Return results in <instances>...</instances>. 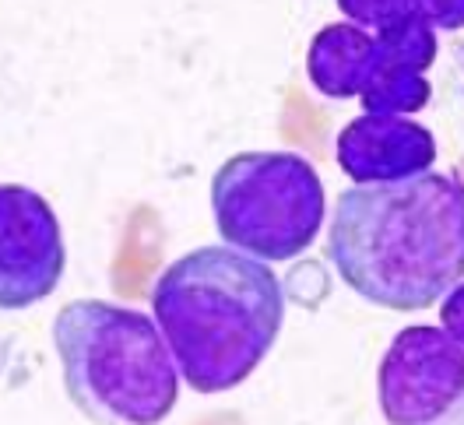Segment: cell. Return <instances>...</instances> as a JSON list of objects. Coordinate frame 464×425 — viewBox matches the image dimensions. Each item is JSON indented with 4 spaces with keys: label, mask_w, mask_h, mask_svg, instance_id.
<instances>
[{
    "label": "cell",
    "mask_w": 464,
    "mask_h": 425,
    "mask_svg": "<svg viewBox=\"0 0 464 425\" xmlns=\"http://www.w3.org/2000/svg\"><path fill=\"white\" fill-rule=\"evenodd\" d=\"M387 425H464V348L440 327H408L377 372Z\"/></svg>",
    "instance_id": "cell-6"
},
{
    "label": "cell",
    "mask_w": 464,
    "mask_h": 425,
    "mask_svg": "<svg viewBox=\"0 0 464 425\" xmlns=\"http://www.w3.org/2000/svg\"><path fill=\"white\" fill-rule=\"evenodd\" d=\"M63 391L95 425H159L176 408L179 369L159 324L106 299H74L53 320Z\"/></svg>",
    "instance_id": "cell-3"
},
{
    "label": "cell",
    "mask_w": 464,
    "mask_h": 425,
    "mask_svg": "<svg viewBox=\"0 0 464 425\" xmlns=\"http://www.w3.org/2000/svg\"><path fill=\"white\" fill-rule=\"evenodd\" d=\"M151 313L179 376L198 394H222L271 352L285 320V292L261 260L232 246H201L162 271Z\"/></svg>",
    "instance_id": "cell-2"
},
{
    "label": "cell",
    "mask_w": 464,
    "mask_h": 425,
    "mask_svg": "<svg viewBox=\"0 0 464 425\" xmlns=\"http://www.w3.org/2000/svg\"><path fill=\"white\" fill-rule=\"evenodd\" d=\"M436 57V32L422 22L391 32H366L338 22L317 32L306 74L331 99L359 95L366 113L401 116L430 102L426 71Z\"/></svg>",
    "instance_id": "cell-5"
},
{
    "label": "cell",
    "mask_w": 464,
    "mask_h": 425,
    "mask_svg": "<svg viewBox=\"0 0 464 425\" xmlns=\"http://www.w3.org/2000/svg\"><path fill=\"white\" fill-rule=\"evenodd\" d=\"M443 331L464 348V285L450 292V299L443 303Z\"/></svg>",
    "instance_id": "cell-11"
},
{
    "label": "cell",
    "mask_w": 464,
    "mask_h": 425,
    "mask_svg": "<svg viewBox=\"0 0 464 425\" xmlns=\"http://www.w3.org/2000/svg\"><path fill=\"white\" fill-rule=\"evenodd\" d=\"M419 22H426L430 29H464V0H411Z\"/></svg>",
    "instance_id": "cell-10"
},
{
    "label": "cell",
    "mask_w": 464,
    "mask_h": 425,
    "mask_svg": "<svg viewBox=\"0 0 464 425\" xmlns=\"http://www.w3.org/2000/svg\"><path fill=\"white\" fill-rule=\"evenodd\" d=\"M327 256L383 310H426L464 278V187L440 172L352 187L334 204Z\"/></svg>",
    "instance_id": "cell-1"
},
{
    "label": "cell",
    "mask_w": 464,
    "mask_h": 425,
    "mask_svg": "<svg viewBox=\"0 0 464 425\" xmlns=\"http://www.w3.org/2000/svg\"><path fill=\"white\" fill-rule=\"evenodd\" d=\"M211 211L222 239L254 260H292L324 222V183L292 151H243L211 179Z\"/></svg>",
    "instance_id": "cell-4"
},
{
    "label": "cell",
    "mask_w": 464,
    "mask_h": 425,
    "mask_svg": "<svg viewBox=\"0 0 464 425\" xmlns=\"http://www.w3.org/2000/svg\"><path fill=\"white\" fill-rule=\"evenodd\" d=\"M338 7L352 18V25L366 32H391L419 22L411 0H338Z\"/></svg>",
    "instance_id": "cell-9"
},
{
    "label": "cell",
    "mask_w": 464,
    "mask_h": 425,
    "mask_svg": "<svg viewBox=\"0 0 464 425\" xmlns=\"http://www.w3.org/2000/svg\"><path fill=\"white\" fill-rule=\"evenodd\" d=\"M67 246L53 208L22 183H0V310H29L57 292Z\"/></svg>",
    "instance_id": "cell-7"
},
{
    "label": "cell",
    "mask_w": 464,
    "mask_h": 425,
    "mask_svg": "<svg viewBox=\"0 0 464 425\" xmlns=\"http://www.w3.org/2000/svg\"><path fill=\"white\" fill-rule=\"evenodd\" d=\"M433 162V134L405 116L366 113L352 120L338 134V166L359 187L419 176V172H430Z\"/></svg>",
    "instance_id": "cell-8"
}]
</instances>
